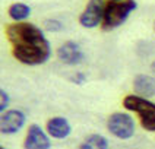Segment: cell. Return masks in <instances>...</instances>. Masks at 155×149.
Segmentation results:
<instances>
[{
    "label": "cell",
    "mask_w": 155,
    "mask_h": 149,
    "mask_svg": "<svg viewBox=\"0 0 155 149\" xmlns=\"http://www.w3.org/2000/svg\"><path fill=\"white\" fill-rule=\"evenodd\" d=\"M57 57L61 63H64L68 66H76L84 60V51L78 43L66 41L57 48Z\"/></svg>",
    "instance_id": "ba28073f"
},
{
    "label": "cell",
    "mask_w": 155,
    "mask_h": 149,
    "mask_svg": "<svg viewBox=\"0 0 155 149\" xmlns=\"http://www.w3.org/2000/svg\"><path fill=\"white\" fill-rule=\"evenodd\" d=\"M138 8V3L135 0H120V2H110L105 5L103 19V29L111 31L120 25H123L132 12Z\"/></svg>",
    "instance_id": "7a4b0ae2"
},
{
    "label": "cell",
    "mask_w": 155,
    "mask_h": 149,
    "mask_svg": "<svg viewBox=\"0 0 155 149\" xmlns=\"http://www.w3.org/2000/svg\"><path fill=\"white\" fill-rule=\"evenodd\" d=\"M108 148H110V145H108L107 138H104L103 134H98V133L89 134L79 146V149H108Z\"/></svg>",
    "instance_id": "7c38bea8"
},
{
    "label": "cell",
    "mask_w": 155,
    "mask_h": 149,
    "mask_svg": "<svg viewBox=\"0 0 155 149\" xmlns=\"http://www.w3.org/2000/svg\"><path fill=\"white\" fill-rule=\"evenodd\" d=\"M6 37L12 45V54L26 66L44 64L51 56V47L40 26L29 22H15L6 28Z\"/></svg>",
    "instance_id": "6da1fadb"
},
{
    "label": "cell",
    "mask_w": 155,
    "mask_h": 149,
    "mask_svg": "<svg viewBox=\"0 0 155 149\" xmlns=\"http://www.w3.org/2000/svg\"><path fill=\"white\" fill-rule=\"evenodd\" d=\"M133 89L142 98L155 96V78L149 75H138L133 79Z\"/></svg>",
    "instance_id": "30bf717a"
},
{
    "label": "cell",
    "mask_w": 155,
    "mask_h": 149,
    "mask_svg": "<svg viewBox=\"0 0 155 149\" xmlns=\"http://www.w3.org/2000/svg\"><path fill=\"white\" fill-rule=\"evenodd\" d=\"M123 107L139 117L140 126L148 131H155V104L139 95H126Z\"/></svg>",
    "instance_id": "3957f363"
},
{
    "label": "cell",
    "mask_w": 155,
    "mask_h": 149,
    "mask_svg": "<svg viewBox=\"0 0 155 149\" xmlns=\"http://www.w3.org/2000/svg\"><path fill=\"white\" fill-rule=\"evenodd\" d=\"M8 15L15 22H24L31 15V8L25 3H13L9 6Z\"/></svg>",
    "instance_id": "8fae6325"
},
{
    "label": "cell",
    "mask_w": 155,
    "mask_h": 149,
    "mask_svg": "<svg viewBox=\"0 0 155 149\" xmlns=\"http://www.w3.org/2000/svg\"><path fill=\"white\" fill-rule=\"evenodd\" d=\"M44 29L48 32H59L63 29V24L57 19H45L44 21Z\"/></svg>",
    "instance_id": "4fadbf2b"
},
{
    "label": "cell",
    "mask_w": 155,
    "mask_h": 149,
    "mask_svg": "<svg viewBox=\"0 0 155 149\" xmlns=\"http://www.w3.org/2000/svg\"><path fill=\"white\" fill-rule=\"evenodd\" d=\"M45 130L48 133V136L53 139H66L72 133V126L68 121V118L57 115V117H53L47 121Z\"/></svg>",
    "instance_id": "9c48e42d"
},
{
    "label": "cell",
    "mask_w": 155,
    "mask_h": 149,
    "mask_svg": "<svg viewBox=\"0 0 155 149\" xmlns=\"http://www.w3.org/2000/svg\"><path fill=\"white\" fill-rule=\"evenodd\" d=\"M26 123V115L21 110H8L2 113L0 117V130L3 134H15Z\"/></svg>",
    "instance_id": "8992f818"
},
{
    "label": "cell",
    "mask_w": 155,
    "mask_h": 149,
    "mask_svg": "<svg viewBox=\"0 0 155 149\" xmlns=\"http://www.w3.org/2000/svg\"><path fill=\"white\" fill-rule=\"evenodd\" d=\"M154 32H155V22H154Z\"/></svg>",
    "instance_id": "ac0fdd59"
},
{
    "label": "cell",
    "mask_w": 155,
    "mask_h": 149,
    "mask_svg": "<svg viewBox=\"0 0 155 149\" xmlns=\"http://www.w3.org/2000/svg\"><path fill=\"white\" fill-rule=\"evenodd\" d=\"M107 129L114 138L127 140L135 134L133 117L127 113H113L107 118Z\"/></svg>",
    "instance_id": "277c9868"
},
{
    "label": "cell",
    "mask_w": 155,
    "mask_h": 149,
    "mask_svg": "<svg viewBox=\"0 0 155 149\" xmlns=\"http://www.w3.org/2000/svg\"><path fill=\"white\" fill-rule=\"evenodd\" d=\"M111 2H120V0H111Z\"/></svg>",
    "instance_id": "e0dca14e"
},
{
    "label": "cell",
    "mask_w": 155,
    "mask_h": 149,
    "mask_svg": "<svg viewBox=\"0 0 155 149\" xmlns=\"http://www.w3.org/2000/svg\"><path fill=\"white\" fill-rule=\"evenodd\" d=\"M151 69H152V72H155V60L151 63Z\"/></svg>",
    "instance_id": "2e32d148"
},
{
    "label": "cell",
    "mask_w": 155,
    "mask_h": 149,
    "mask_svg": "<svg viewBox=\"0 0 155 149\" xmlns=\"http://www.w3.org/2000/svg\"><path fill=\"white\" fill-rule=\"evenodd\" d=\"M0 149H6V148H0Z\"/></svg>",
    "instance_id": "d6986e66"
},
{
    "label": "cell",
    "mask_w": 155,
    "mask_h": 149,
    "mask_svg": "<svg viewBox=\"0 0 155 149\" xmlns=\"http://www.w3.org/2000/svg\"><path fill=\"white\" fill-rule=\"evenodd\" d=\"M24 148L25 149H50L51 142L47 131L41 129L38 124H31L26 130L25 140H24Z\"/></svg>",
    "instance_id": "52a82bcc"
},
{
    "label": "cell",
    "mask_w": 155,
    "mask_h": 149,
    "mask_svg": "<svg viewBox=\"0 0 155 149\" xmlns=\"http://www.w3.org/2000/svg\"><path fill=\"white\" fill-rule=\"evenodd\" d=\"M104 10H105V5L103 0H89L84 12L79 16L81 26L88 28V29L97 28L100 24H103Z\"/></svg>",
    "instance_id": "5b68a950"
},
{
    "label": "cell",
    "mask_w": 155,
    "mask_h": 149,
    "mask_svg": "<svg viewBox=\"0 0 155 149\" xmlns=\"http://www.w3.org/2000/svg\"><path fill=\"white\" fill-rule=\"evenodd\" d=\"M72 80H73L76 85H82V83H84V82L86 80L85 73H82V72H78V73H75V76L72 78Z\"/></svg>",
    "instance_id": "9a60e30c"
},
{
    "label": "cell",
    "mask_w": 155,
    "mask_h": 149,
    "mask_svg": "<svg viewBox=\"0 0 155 149\" xmlns=\"http://www.w3.org/2000/svg\"><path fill=\"white\" fill-rule=\"evenodd\" d=\"M9 104H10V98H9L8 92H5V91L2 89V91H0V111L5 113V111L8 110Z\"/></svg>",
    "instance_id": "5bb4252c"
}]
</instances>
